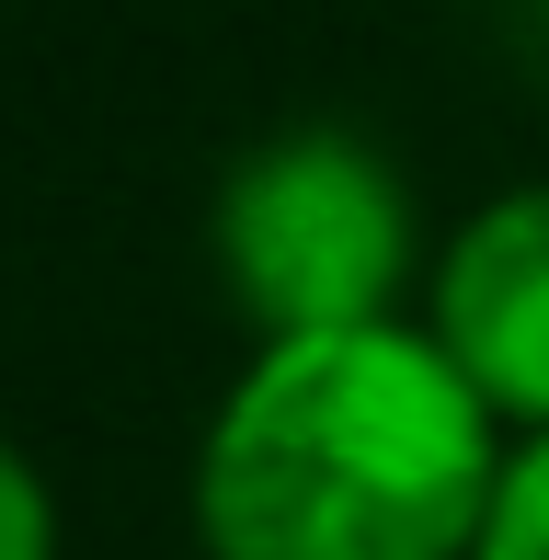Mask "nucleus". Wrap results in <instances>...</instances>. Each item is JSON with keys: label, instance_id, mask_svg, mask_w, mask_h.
<instances>
[{"label": "nucleus", "instance_id": "f257e3e1", "mask_svg": "<svg viewBox=\"0 0 549 560\" xmlns=\"http://www.w3.org/2000/svg\"><path fill=\"white\" fill-rule=\"evenodd\" d=\"M504 469L492 400L435 332H309L264 343L218 400L195 538L207 560H481Z\"/></svg>", "mask_w": 549, "mask_h": 560}, {"label": "nucleus", "instance_id": "f03ea898", "mask_svg": "<svg viewBox=\"0 0 549 560\" xmlns=\"http://www.w3.org/2000/svg\"><path fill=\"white\" fill-rule=\"evenodd\" d=\"M401 264H412V207L389 161L343 126H297L218 184V275H230L241 320H264V343L378 332Z\"/></svg>", "mask_w": 549, "mask_h": 560}, {"label": "nucleus", "instance_id": "7ed1b4c3", "mask_svg": "<svg viewBox=\"0 0 549 560\" xmlns=\"http://www.w3.org/2000/svg\"><path fill=\"white\" fill-rule=\"evenodd\" d=\"M435 343H446V366L492 400V423H538L549 435V184L492 195V207L446 241Z\"/></svg>", "mask_w": 549, "mask_h": 560}, {"label": "nucleus", "instance_id": "20e7f679", "mask_svg": "<svg viewBox=\"0 0 549 560\" xmlns=\"http://www.w3.org/2000/svg\"><path fill=\"white\" fill-rule=\"evenodd\" d=\"M481 560H549V435L504 469V492H492V526H481Z\"/></svg>", "mask_w": 549, "mask_h": 560}, {"label": "nucleus", "instance_id": "39448f33", "mask_svg": "<svg viewBox=\"0 0 549 560\" xmlns=\"http://www.w3.org/2000/svg\"><path fill=\"white\" fill-rule=\"evenodd\" d=\"M0 560H58V503L12 435H0Z\"/></svg>", "mask_w": 549, "mask_h": 560}]
</instances>
